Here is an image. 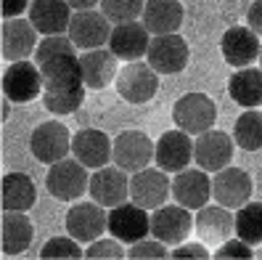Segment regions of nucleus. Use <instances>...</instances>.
<instances>
[{
  "instance_id": "obj_8",
  "label": "nucleus",
  "mask_w": 262,
  "mask_h": 260,
  "mask_svg": "<svg viewBox=\"0 0 262 260\" xmlns=\"http://www.w3.org/2000/svg\"><path fill=\"white\" fill-rule=\"evenodd\" d=\"M109 234L117 236L122 244H135L151 234V215L146 207L130 202H122L109 210Z\"/></svg>"
},
{
  "instance_id": "obj_3",
  "label": "nucleus",
  "mask_w": 262,
  "mask_h": 260,
  "mask_svg": "<svg viewBox=\"0 0 262 260\" xmlns=\"http://www.w3.org/2000/svg\"><path fill=\"white\" fill-rule=\"evenodd\" d=\"M172 119L180 130H186L191 135H202L212 130L214 119H217V109L214 101L204 93H186L180 96L172 106Z\"/></svg>"
},
{
  "instance_id": "obj_40",
  "label": "nucleus",
  "mask_w": 262,
  "mask_h": 260,
  "mask_svg": "<svg viewBox=\"0 0 262 260\" xmlns=\"http://www.w3.org/2000/svg\"><path fill=\"white\" fill-rule=\"evenodd\" d=\"M0 8H3V19H13L29 11V0H0Z\"/></svg>"
},
{
  "instance_id": "obj_36",
  "label": "nucleus",
  "mask_w": 262,
  "mask_h": 260,
  "mask_svg": "<svg viewBox=\"0 0 262 260\" xmlns=\"http://www.w3.org/2000/svg\"><path fill=\"white\" fill-rule=\"evenodd\" d=\"M85 257L90 260H98V257H109V260H119V257H127V250L122 247V242L117 236L112 239H96V242H90L88 244V250H85Z\"/></svg>"
},
{
  "instance_id": "obj_16",
  "label": "nucleus",
  "mask_w": 262,
  "mask_h": 260,
  "mask_svg": "<svg viewBox=\"0 0 262 260\" xmlns=\"http://www.w3.org/2000/svg\"><path fill=\"white\" fill-rule=\"evenodd\" d=\"M233 159V138L223 130H207L193 141V162L207 173H217Z\"/></svg>"
},
{
  "instance_id": "obj_11",
  "label": "nucleus",
  "mask_w": 262,
  "mask_h": 260,
  "mask_svg": "<svg viewBox=\"0 0 262 260\" xmlns=\"http://www.w3.org/2000/svg\"><path fill=\"white\" fill-rule=\"evenodd\" d=\"M154 154H157V144L143 130H125L114 138V165H119L127 173H138L148 167Z\"/></svg>"
},
{
  "instance_id": "obj_30",
  "label": "nucleus",
  "mask_w": 262,
  "mask_h": 260,
  "mask_svg": "<svg viewBox=\"0 0 262 260\" xmlns=\"http://www.w3.org/2000/svg\"><path fill=\"white\" fill-rule=\"evenodd\" d=\"M233 141L244 151H259L262 149V109H244V114L233 125Z\"/></svg>"
},
{
  "instance_id": "obj_41",
  "label": "nucleus",
  "mask_w": 262,
  "mask_h": 260,
  "mask_svg": "<svg viewBox=\"0 0 262 260\" xmlns=\"http://www.w3.org/2000/svg\"><path fill=\"white\" fill-rule=\"evenodd\" d=\"M246 24L262 37V0H254L249 6V11H246Z\"/></svg>"
},
{
  "instance_id": "obj_37",
  "label": "nucleus",
  "mask_w": 262,
  "mask_h": 260,
  "mask_svg": "<svg viewBox=\"0 0 262 260\" xmlns=\"http://www.w3.org/2000/svg\"><path fill=\"white\" fill-rule=\"evenodd\" d=\"M127 257L130 260H143V257H151V260H162V257H169V250H167V244L159 242L157 236H146L141 242H135L130 244V250H127Z\"/></svg>"
},
{
  "instance_id": "obj_39",
  "label": "nucleus",
  "mask_w": 262,
  "mask_h": 260,
  "mask_svg": "<svg viewBox=\"0 0 262 260\" xmlns=\"http://www.w3.org/2000/svg\"><path fill=\"white\" fill-rule=\"evenodd\" d=\"M169 257H175V260H183V257H193V260H207L212 257V252L207 250V244L199 239V242H180L175 244V250H169Z\"/></svg>"
},
{
  "instance_id": "obj_12",
  "label": "nucleus",
  "mask_w": 262,
  "mask_h": 260,
  "mask_svg": "<svg viewBox=\"0 0 262 260\" xmlns=\"http://www.w3.org/2000/svg\"><path fill=\"white\" fill-rule=\"evenodd\" d=\"M40 32L35 29V24L29 19H3L0 27V51H3L6 61H24L37 51V37Z\"/></svg>"
},
{
  "instance_id": "obj_23",
  "label": "nucleus",
  "mask_w": 262,
  "mask_h": 260,
  "mask_svg": "<svg viewBox=\"0 0 262 260\" xmlns=\"http://www.w3.org/2000/svg\"><path fill=\"white\" fill-rule=\"evenodd\" d=\"M42 88L45 90H72L82 85V67L80 56L74 53H56L40 64Z\"/></svg>"
},
{
  "instance_id": "obj_10",
  "label": "nucleus",
  "mask_w": 262,
  "mask_h": 260,
  "mask_svg": "<svg viewBox=\"0 0 262 260\" xmlns=\"http://www.w3.org/2000/svg\"><path fill=\"white\" fill-rule=\"evenodd\" d=\"M254 191L252 175L241 170V167H223V170L214 173L212 178V196L214 202L228 207V210H238L249 202V196Z\"/></svg>"
},
{
  "instance_id": "obj_25",
  "label": "nucleus",
  "mask_w": 262,
  "mask_h": 260,
  "mask_svg": "<svg viewBox=\"0 0 262 260\" xmlns=\"http://www.w3.org/2000/svg\"><path fill=\"white\" fill-rule=\"evenodd\" d=\"M117 56L109 48H93L82 51L80 67H82V85L90 90H103L106 85H112L117 77Z\"/></svg>"
},
{
  "instance_id": "obj_1",
  "label": "nucleus",
  "mask_w": 262,
  "mask_h": 260,
  "mask_svg": "<svg viewBox=\"0 0 262 260\" xmlns=\"http://www.w3.org/2000/svg\"><path fill=\"white\" fill-rule=\"evenodd\" d=\"M45 189L51 196L61 202H74L90 189V175L88 167L77 159V157H67L61 162H53L48 167V175H45Z\"/></svg>"
},
{
  "instance_id": "obj_24",
  "label": "nucleus",
  "mask_w": 262,
  "mask_h": 260,
  "mask_svg": "<svg viewBox=\"0 0 262 260\" xmlns=\"http://www.w3.org/2000/svg\"><path fill=\"white\" fill-rule=\"evenodd\" d=\"M172 196L188 210H202L212 196V178L207 170H180L172 178Z\"/></svg>"
},
{
  "instance_id": "obj_6",
  "label": "nucleus",
  "mask_w": 262,
  "mask_h": 260,
  "mask_svg": "<svg viewBox=\"0 0 262 260\" xmlns=\"http://www.w3.org/2000/svg\"><path fill=\"white\" fill-rule=\"evenodd\" d=\"M64 226L67 234L74 236L80 244H90L109 231V212L98 202H80L67 212Z\"/></svg>"
},
{
  "instance_id": "obj_13",
  "label": "nucleus",
  "mask_w": 262,
  "mask_h": 260,
  "mask_svg": "<svg viewBox=\"0 0 262 260\" xmlns=\"http://www.w3.org/2000/svg\"><path fill=\"white\" fill-rule=\"evenodd\" d=\"M172 194V181L167 178V173L154 170V167H143L130 175V199L135 205H141L146 210H157L167 202V196Z\"/></svg>"
},
{
  "instance_id": "obj_21",
  "label": "nucleus",
  "mask_w": 262,
  "mask_h": 260,
  "mask_svg": "<svg viewBox=\"0 0 262 260\" xmlns=\"http://www.w3.org/2000/svg\"><path fill=\"white\" fill-rule=\"evenodd\" d=\"M193 226L204 244L220 247L223 242H228L236 234V215H230V210L223 205H204L193 218Z\"/></svg>"
},
{
  "instance_id": "obj_4",
  "label": "nucleus",
  "mask_w": 262,
  "mask_h": 260,
  "mask_svg": "<svg viewBox=\"0 0 262 260\" xmlns=\"http://www.w3.org/2000/svg\"><path fill=\"white\" fill-rule=\"evenodd\" d=\"M114 24L106 19L103 11L88 8V11H74L72 24H69V37L80 51H93L109 45Z\"/></svg>"
},
{
  "instance_id": "obj_19",
  "label": "nucleus",
  "mask_w": 262,
  "mask_h": 260,
  "mask_svg": "<svg viewBox=\"0 0 262 260\" xmlns=\"http://www.w3.org/2000/svg\"><path fill=\"white\" fill-rule=\"evenodd\" d=\"M157 165L164 173H180L193 162V141L191 133L186 130H167L157 141V154H154Z\"/></svg>"
},
{
  "instance_id": "obj_31",
  "label": "nucleus",
  "mask_w": 262,
  "mask_h": 260,
  "mask_svg": "<svg viewBox=\"0 0 262 260\" xmlns=\"http://www.w3.org/2000/svg\"><path fill=\"white\" fill-rule=\"evenodd\" d=\"M236 236L249 242L252 247L262 244V202H246L236 212Z\"/></svg>"
},
{
  "instance_id": "obj_28",
  "label": "nucleus",
  "mask_w": 262,
  "mask_h": 260,
  "mask_svg": "<svg viewBox=\"0 0 262 260\" xmlns=\"http://www.w3.org/2000/svg\"><path fill=\"white\" fill-rule=\"evenodd\" d=\"M0 199H3V210H16V212L32 210L37 199L35 181L27 173H6L3 183H0Z\"/></svg>"
},
{
  "instance_id": "obj_33",
  "label": "nucleus",
  "mask_w": 262,
  "mask_h": 260,
  "mask_svg": "<svg viewBox=\"0 0 262 260\" xmlns=\"http://www.w3.org/2000/svg\"><path fill=\"white\" fill-rule=\"evenodd\" d=\"M143 8H146V0H101V11L106 13V19L112 24L141 19Z\"/></svg>"
},
{
  "instance_id": "obj_26",
  "label": "nucleus",
  "mask_w": 262,
  "mask_h": 260,
  "mask_svg": "<svg viewBox=\"0 0 262 260\" xmlns=\"http://www.w3.org/2000/svg\"><path fill=\"white\" fill-rule=\"evenodd\" d=\"M141 22L151 35H169L178 32L183 24V6L180 0H146Z\"/></svg>"
},
{
  "instance_id": "obj_35",
  "label": "nucleus",
  "mask_w": 262,
  "mask_h": 260,
  "mask_svg": "<svg viewBox=\"0 0 262 260\" xmlns=\"http://www.w3.org/2000/svg\"><path fill=\"white\" fill-rule=\"evenodd\" d=\"M74 48L77 45L72 43L69 35H42L37 43V51H35V61L42 64V61H48L56 53H74Z\"/></svg>"
},
{
  "instance_id": "obj_34",
  "label": "nucleus",
  "mask_w": 262,
  "mask_h": 260,
  "mask_svg": "<svg viewBox=\"0 0 262 260\" xmlns=\"http://www.w3.org/2000/svg\"><path fill=\"white\" fill-rule=\"evenodd\" d=\"M42 260H51V257H67V260H77V257H85V250H80V242L74 236H53L45 242V247L40 250Z\"/></svg>"
},
{
  "instance_id": "obj_29",
  "label": "nucleus",
  "mask_w": 262,
  "mask_h": 260,
  "mask_svg": "<svg viewBox=\"0 0 262 260\" xmlns=\"http://www.w3.org/2000/svg\"><path fill=\"white\" fill-rule=\"evenodd\" d=\"M0 236H3V252L6 255H21L32 244L35 226L27 218V212L3 210V231H0Z\"/></svg>"
},
{
  "instance_id": "obj_20",
  "label": "nucleus",
  "mask_w": 262,
  "mask_h": 260,
  "mask_svg": "<svg viewBox=\"0 0 262 260\" xmlns=\"http://www.w3.org/2000/svg\"><path fill=\"white\" fill-rule=\"evenodd\" d=\"M151 45V32L146 29L143 22H122L114 24L112 37H109V51L119 58V61H138L141 56H146Z\"/></svg>"
},
{
  "instance_id": "obj_27",
  "label": "nucleus",
  "mask_w": 262,
  "mask_h": 260,
  "mask_svg": "<svg viewBox=\"0 0 262 260\" xmlns=\"http://www.w3.org/2000/svg\"><path fill=\"white\" fill-rule=\"evenodd\" d=\"M228 93L241 109L262 106V69L259 67H241L230 74Z\"/></svg>"
},
{
  "instance_id": "obj_5",
  "label": "nucleus",
  "mask_w": 262,
  "mask_h": 260,
  "mask_svg": "<svg viewBox=\"0 0 262 260\" xmlns=\"http://www.w3.org/2000/svg\"><path fill=\"white\" fill-rule=\"evenodd\" d=\"M193 215L183 205H162L151 212V236L164 242L167 247L186 242L193 231Z\"/></svg>"
},
{
  "instance_id": "obj_44",
  "label": "nucleus",
  "mask_w": 262,
  "mask_h": 260,
  "mask_svg": "<svg viewBox=\"0 0 262 260\" xmlns=\"http://www.w3.org/2000/svg\"><path fill=\"white\" fill-rule=\"evenodd\" d=\"M257 255H259V257H262V244H259V252H257Z\"/></svg>"
},
{
  "instance_id": "obj_43",
  "label": "nucleus",
  "mask_w": 262,
  "mask_h": 260,
  "mask_svg": "<svg viewBox=\"0 0 262 260\" xmlns=\"http://www.w3.org/2000/svg\"><path fill=\"white\" fill-rule=\"evenodd\" d=\"M257 61H259V69H262V48H259V58Z\"/></svg>"
},
{
  "instance_id": "obj_15",
  "label": "nucleus",
  "mask_w": 262,
  "mask_h": 260,
  "mask_svg": "<svg viewBox=\"0 0 262 260\" xmlns=\"http://www.w3.org/2000/svg\"><path fill=\"white\" fill-rule=\"evenodd\" d=\"M29 149H32L35 159L53 165L69 157L72 151V135L69 130L61 125V122H42L32 130V138H29Z\"/></svg>"
},
{
  "instance_id": "obj_18",
  "label": "nucleus",
  "mask_w": 262,
  "mask_h": 260,
  "mask_svg": "<svg viewBox=\"0 0 262 260\" xmlns=\"http://www.w3.org/2000/svg\"><path fill=\"white\" fill-rule=\"evenodd\" d=\"M72 154L85 167L98 170V167H106L114 159V141L103 130L82 128L72 135Z\"/></svg>"
},
{
  "instance_id": "obj_9",
  "label": "nucleus",
  "mask_w": 262,
  "mask_h": 260,
  "mask_svg": "<svg viewBox=\"0 0 262 260\" xmlns=\"http://www.w3.org/2000/svg\"><path fill=\"white\" fill-rule=\"evenodd\" d=\"M188 56H191L188 43L183 40L178 32L154 35L148 51H146V61L159 74H178V72H183L186 64H188Z\"/></svg>"
},
{
  "instance_id": "obj_17",
  "label": "nucleus",
  "mask_w": 262,
  "mask_h": 260,
  "mask_svg": "<svg viewBox=\"0 0 262 260\" xmlns=\"http://www.w3.org/2000/svg\"><path fill=\"white\" fill-rule=\"evenodd\" d=\"M259 35L254 29L246 24V27H230L223 32V40H220V53L223 58L228 61L230 67H252L254 61L259 58Z\"/></svg>"
},
{
  "instance_id": "obj_38",
  "label": "nucleus",
  "mask_w": 262,
  "mask_h": 260,
  "mask_svg": "<svg viewBox=\"0 0 262 260\" xmlns=\"http://www.w3.org/2000/svg\"><path fill=\"white\" fill-rule=\"evenodd\" d=\"M257 252L252 250V244L249 242H244L241 236H230L228 242H223L217 252H212V257H217V260H230V257H254Z\"/></svg>"
},
{
  "instance_id": "obj_32",
  "label": "nucleus",
  "mask_w": 262,
  "mask_h": 260,
  "mask_svg": "<svg viewBox=\"0 0 262 260\" xmlns=\"http://www.w3.org/2000/svg\"><path fill=\"white\" fill-rule=\"evenodd\" d=\"M85 101V85L72 88V90H45L42 93V106L48 112L64 117V114H74Z\"/></svg>"
},
{
  "instance_id": "obj_7",
  "label": "nucleus",
  "mask_w": 262,
  "mask_h": 260,
  "mask_svg": "<svg viewBox=\"0 0 262 260\" xmlns=\"http://www.w3.org/2000/svg\"><path fill=\"white\" fill-rule=\"evenodd\" d=\"M42 88V74L37 61H11L8 69L3 72V93L13 104H27L40 96Z\"/></svg>"
},
{
  "instance_id": "obj_42",
  "label": "nucleus",
  "mask_w": 262,
  "mask_h": 260,
  "mask_svg": "<svg viewBox=\"0 0 262 260\" xmlns=\"http://www.w3.org/2000/svg\"><path fill=\"white\" fill-rule=\"evenodd\" d=\"M67 3H69L74 11H88V8L101 6V0H67Z\"/></svg>"
},
{
  "instance_id": "obj_2",
  "label": "nucleus",
  "mask_w": 262,
  "mask_h": 260,
  "mask_svg": "<svg viewBox=\"0 0 262 260\" xmlns=\"http://www.w3.org/2000/svg\"><path fill=\"white\" fill-rule=\"evenodd\" d=\"M159 90V72L148 61H127L117 74V93L127 104H148Z\"/></svg>"
},
{
  "instance_id": "obj_14",
  "label": "nucleus",
  "mask_w": 262,
  "mask_h": 260,
  "mask_svg": "<svg viewBox=\"0 0 262 260\" xmlns=\"http://www.w3.org/2000/svg\"><path fill=\"white\" fill-rule=\"evenodd\" d=\"M90 199L103 205V207H117L122 202L130 199V178L127 170H122L119 165L114 167H98V170L90 175Z\"/></svg>"
},
{
  "instance_id": "obj_22",
  "label": "nucleus",
  "mask_w": 262,
  "mask_h": 260,
  "mask_svg": "<svg viewBox=\"0 0 262 260\" xmlns=\"http://www.w3.org/2000/svg\"><path fill=\"white\" fill-rule=\"evenodd\" d=\"M74 8L67 0H32L29 6V22L40 35H69V24Z\"/></svg>"
}]
</instances>
